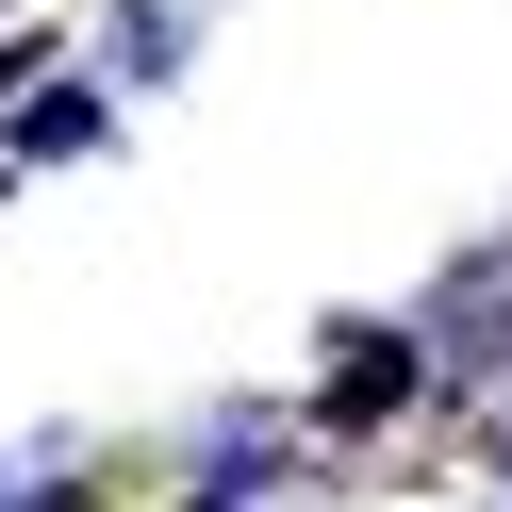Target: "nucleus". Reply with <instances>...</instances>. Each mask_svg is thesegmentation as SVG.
<instances>
[{"mask_svg":"<svg viewBox=\"0 0 512 512\" xmlns=\"http://www.w3.org/2000/svg\"><path fill=\"white\" fill-rule=\"evenodd\" d=\"M397 397H413V331H347V347H331V397H314V430H380Z\"/></svg>","mask_w":512,"mask_h":512,"instance_id":"2","label":"nucleus"},{"mask_svg":"<svg viewBox=\"0 0 512 512\" xmlns=\"http://www.w3.org/2000/svg\"><path fill=\"white\" fill-rule=\"evenodd\" d=\"M50 67V34H0V100H17V83H34Z\"/></svg>","mask_w":512,"mask_h":512,"instance_id":"3","label":"nucleus"},{"mask_svg":"<svg viewBox=\"0 0 512 512\" xmlns=\"http://www.w3.org/2000/svg\"><path fill=\"white\" fill-rule=\"evenodd\" d=\"M83 149H116V83L100 67H34L0 100V166H83Z\"/></svg>","mask_w":512,"mask_h":512,"instance_id":"1","label":"nucleus"}]
</instances>
